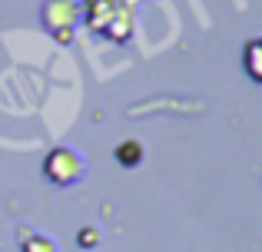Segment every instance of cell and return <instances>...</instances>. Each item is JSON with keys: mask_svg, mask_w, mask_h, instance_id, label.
<instances>
[{"mask_svg": "<svg viewBox=\"0 0 262 252\" xmlns=\"http://www.w3.org/2000/svg\"><path fill=\"white\" fill-rule=\"evenodd\" d=\"M40 20L50 33L73 30L80 20V0H43L40 7Z\"/></svg>", "mask_w": 262, "mask_h": 252, "instance_id": "7a4b0ae2", "label": "cell"}, {"mask_svg": "<svg viewBox=\"0 0 262 252\" xmlns=\"http://www.w3.org/2000/svg\"><path fill=\"white\" fill-rule=\"evenodd\" d=\"M53 37H57L60 43H70V40H73V30H60V33H53Z\"/></svg>", "mask_w": 262, "mask_h": 252, "instance_id": "9c48e42d", "label": "cell"}, {"mask_svg": "<svg viewBox=\"0 0 262 252\" xmlns=\"http://www.w3.org/2000/svg\"><path fill=\"white\" fill-rule=\"evenodd\" d=\"M243 57H246V70H249V77L259 83V80H262V40H259V37L246 40Z\"/></svg>", "mask_w": 262, "mask_h": 252, "instance_id": "8992f818", "label": "cell"}, {"mask_svg": "<svg viewBox=\"0 0 262 252\" xmlns=\"http://www.w3.org/2000/svg\"><path fill=\"white\" fill-rule=\"evenodd\" d=\"M43 176L57 186H73V182L83 176V156L73 146H57L47 153L43 159Z\"/></svg>", "mask_w": 262, "mask_h": 252, "instance_id": "6da1fadb", "label": "cell"}, {"mask_svg": "<svg viewBox=\"0 0 262 252\" xmlns=\"http://www.w3.org/2000/svg\"><path fill=\"white\" fill-rule=\"evenodd\" d=\"M24 252H57V242L47 236H27L24 239Z\"/></svg>", "mask_w": 262, "mask_h": 252, "instance_id": "52a82bcc", "label": "cell"}, {"mask_svg": "<svg viewBox=\"0 0 262 252\" xmlns=\"http://www.w3.org/2000/svg\"><path fill=\"white\" fill-rule=\"evenodd\" d=\"M116 163H120L123 169H133L143 163V143L140 140H123L120 146H116Z\"/></svg>", "mask_w": 262, "mask_h": 252, "instance_id": "5b68a950", "label": "cell"}, {"mask_svg": "<svg viewBox=\"0 0 262 252\" xmlns=\"http://www.w3.org/2000/svg\"><path fill=\"white\" fill-rule=\"evenodd\" d=\"M120 10V0H80V17L93 33H103L113 13Z\"/></svg>", "mask_w": 262, "mask_h": 252, "instance_id": "3957f363", "label": "cell"}, {"mask_svg": "<svg viewBox=\"0 0 262 252\" xmlns=\"http://www.w3.org/2000/svg\"><path fill=\"white\" fill-rule=\"evenodd\" d=\"M96 239H100V233H96L93 226L80 229V236H77V242H80V246H83V249H93V246H96Z\"/></svg>", "mask_w": 262, "mask_h": 252, "instance_id": "ba28073f", "label": "cell"}, {"mask_svg": "<svg viewBox=\"0 0 262 252\" xmlns=\"http://www.w3.org/2000/svg\"><path fill=\"white\" fill-rule=\"evenodd\" d=\"M129 33H133V20H129V13L120 7V10L113 13V20L106 24L103 37H106V40H113V43H126V40H129Z\"/></svg>", "mask_w": 262, "mask_h": 252, "instance_id": "277c9868", "label": "cell"}]
</instances>
